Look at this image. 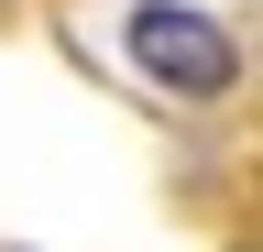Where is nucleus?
<instances>
[{"instance_id":"obj_1","label":"nucleus","mask_w":263,"mask_h":252,"mask_svg":"<svg viewBox=\"0 0 263 252\" xmlns=\"http://www.w3.org/2000/svg\"><path fill=\"white\" fill-rule=\"evenodd\" d=\"M121 44H132V66H143L154 88H176V99H219V88L241 77L230 22H219V11H197V0H132Z\"/></svg>"}]
</instances>
